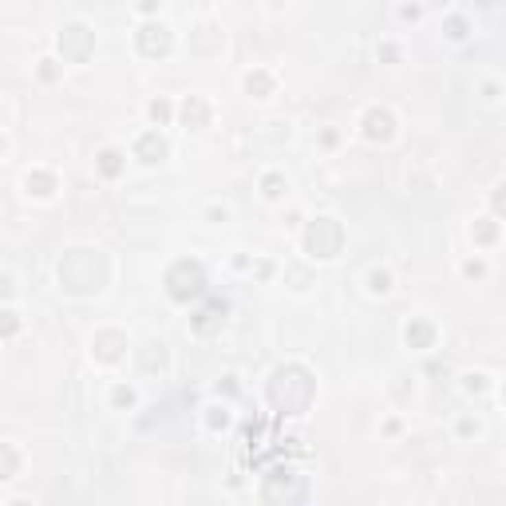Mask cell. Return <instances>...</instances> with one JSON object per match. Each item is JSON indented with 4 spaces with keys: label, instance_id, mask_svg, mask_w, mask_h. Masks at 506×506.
Returning <instances> with one entry per match:
<instances>
[{
    "label": "cell",
    "instance_id": "obj_20",
    "mask_svg": "<svg viewBox=\"0 0 506 506\" xmlns=\"http://www.w3.org/2000/svg\"><path fill=\"white\" fill-rule=\"evenodd\" d=\"M368 281H372V293H388V289H392V277H388V273H372Z\"/></svg>",
    "mask_w": 506,
    "mask_h": 506
},
{
    "label": "cell",
    "instance_id": "obj_16",
    "mask_svg": "<svg viewBox=\"0 0 506 506\" xmlns=\"http://www.w3.org/2000/svg\"><path fill=\"white\" fill-rule=\"evenodd\" d=\"M447 36H451V40H463V36H467V20L451 16V20H447Z\"/></svg>",
    "mask_w": 506,
    "mask_h": 506
},
{
    "label": "cell",
    "instance_id": "obj_1",
    "mask_svg": "<svg viewBox=\"0 0 506 506\" xmlns=\"http://www.w3.org/2000/svg\"><path fill=\"white\" fill-rule=\"evenodd\" d=\"M269 399L285 415H300V411L309 408V399H313V380L305 376L300 368H277L273 384H269Z\"/></svg>",
    "mask_w": 506,
    "mask_h": 506
},
{
    "label": "cell",
    "instance_id": "obj_14",
    "mask_svg": "<svg viewBox=\"0 0 506 506\" xmlns=\"http://www.w3.org/2000/svg\"><path fill=\"white\" fill-rule=\"evenodd\" d=\"M119 170H123V155L119 151H103L99 155V174L103 178H119Z\"/></svg>",
    "mask_w": 506,
    "mask_h": 506
},
{
    "label": "cell",
    "instance_id": "obj_11",
    "mask_svg": "<svg viewBox=\"0 0 506 506\" xmlns=\"http://www.w3.org/2000/svg\"><path fill=\"white\" fill-rule=\"evenodd\" d=\"M431 340H435V329H431L427 320H411L408 324V344L411 348H431Z\"/></svg>",
    "mask_w": 506,
    "mask_h": 506
},
{
    "label": "cell",
    "instance_id": "obj_22",
    "mask_svg": "<svg viewBox=\"0 0 506 506\" xmlns=\"http://www.w3.org/2000/svg\"><path fill=\"white\" fill-rule=\"evenodd\" d=\"M467 388H471V392H483V388H487V376H467Z\"/></svg>",
    "mask_w": 506,
    "mask_h": 506
},
{
    "label": "cell",
    "instance_id": "obj_9",
    "mask_svg": "<svg viewBox=\"0 0 506 506\" xmlns=\"http://www.w3.org/2000/svg\"><path fill=\"white\" fill-rule=\"evenodd\" d=\"M135 155H139L142 162H158V158H166V139H162V135H142V139L135 142Z\"/></svg>",
    "mask_w": 506,
    "mask_h": 506
},
{
    "label": "cell",
    "instance_id": "obj_25",
    "mask_svg": "<svg viewBox=\"0 0 506 506\" xmlns=\"http://www.w3.org/2000/svg\"><path fill=\"white\" fill-rule=\"evenodd\" d=\"M40 76H44V79H56V67H52V60H44V67H40Z\"/></svg>",
    "mask_w": 506,
    "mask_h": 506
},
{
    "label": "cell",
    "instance_id": "obj_2",
    "mask_svg": "<svg viewBox=\"0 0 506 506\" xmlns=\"http://www.w3.org/2000/svg\"><path fill=\"white\" fill-rule=\"evenodd\" d=\"M166 293H170L174 300L202 297V293H206L202 265H198V261H178V265H170V273H166Z\"/></svg>",
    "mask_w": 506,
    "mask_h": 506
},
{
    "label": "cell",
    "instance_id": "obj_10",
    "mask_svg": "<svg viewBox=\"0 0 506 506\" xmlns=\"http://www.w3.org/2000/svg\"><path fill=\"white\" fill-rule=\"evenodd\" d=\"M24 186H28V194H36V198H47V194L56 190V174H47V170H32L28 178H24Z\"/></svg>",
    "mask_w": 506,
    "mask_h": 506
},
{
    "label": "cell",
    "instance_id": "obj_18",
    "mask_svg": "<svg viewBox=\"0 0 506 506\" xmlns=\"http://www.w3.org/2000/svg\"><path fill=\"white\" fill-rule=\"evenodd\" d=\"M16 329H20V320H16V313H0V336H12Z\"/></svg>",
    "mask_w": 506,
    "mask_h": 506
},
{
    "label": "cell",
    "instance_id": "obj_13",
    "mask_svg": "<svg viewBox=\"0 0 506 506\" xmlns=\"http://www.w3.org/2000/svg\"><path fill=\"white\" fill-rule=\"evenodd\" d=\"M245 91L257 95V99H265V95L273 91V79H269L265 72H250V76H245Z\"/></svg>",
    "mask_w": 506,
    "mask_h": 506
},
{
    "label": "cell",
    "instance_id": "obj_4",
    "mask_svg": "<svg viewBox=\"0 0 506 506\" xmlns=\"http://www.w3.org/2000/svg\"><path fill=\"white\" fill-rule=\"evenodd\" d=\"M139 47H142V56H166L170 52V32L162 24H146L139 32Z\"/></svg>",
    "mask_w": 506,
    "mask_h": 506
},
{
    "label": "cell",
    "instance_id": "obj_8",
    "mask_svg": "<svg viewBox=\"0 0 506 506\" xmlns=\"http://www.w3.org/2000/svg\"><path fill=\"white\" fill-rule=\"evenodd\" d=\"M182 123H186V126H194V131L210 123V107H206V99L190 95L186 103H182Z\"/></svg>",
    "mask_w": 506,
    "mask_h": 506
},
{
    "label": "cell",
    "instance_id": "obj_7",
    "mask_svg": "<svg viewBox=\"0 0 506 506\" xmlns=\"http://www.w3.org/2000/svg\"><path fill=\"white\" fill-rule=\"evenodd\" d=\"M123 348H126L123 332H99V336H95V356H99V360H119Z\"/></svg>",
    "mask_w": 506,
    "mask_h": 506
},
{
    "label": "cell",
    "instance_id": "obj_12",
    "mask_svg": "<svg viewBox=\"0 0 506 506\" xmlns=\"http://www.w3.org/2000/svg\"><path fill=\"white\" fill-rule=\"evenodd\" d=\"M16 467H20V455H16V447H12V443H0V483H4V478H12Z\"/></svg>",
    "mask_w": 506,
    "mask_h": 506
},
{
    "label": "cell",
    "instance_id": "obj_24",
    "mask_svg": "<svg viewBox=\"0 0 506 506\" xmlns=\"http://www.w3.org/2000/svg\"><path fill=\"white\" fill-rule=\"evenodd\" d=\"M210 424H214V427H221V424H226V411H221V408H214V411H210Z\"/></svg>",
    "mask_w": 506,
    "mask_h": 506
},
{
    "label": "cell",
    "instance_id": "obj_17",
    "mask_svg": "<svg viewBox=\"0 0 506 506\" xmlns=\"http://www.w3.org/2000/svg\"><path fill=\"white\" fill-rule=\"evenodd\" d=\"M494 234H498V226H494V221H483V226L474 230V237H478L483 245H490V241H494Z\"/></svg>",
    "mask_w": 506,
    "mask_h": 506
},
{
    "label": "cell",
    "instance_id": "obj_15",
    "mask_svg": "<svg viewBox=\"0 0 506 506\" xmlns=\"http://www.w3.org/2000/svg\"><path fill=\"white\" fill-rule=\"evenodd\" d=\"M261 190H265V198H281V194H285V178H281V174H265V178H261Z\"/></svg>",
    "mask_w": 506,
    "mask_h": 506
},
{
    "label": "cell",
    "instance_id": "obj_26",
    "mask_svg": "<svg viewBox=\"0 0 506 506\" xmlns=\"http://www.w3.org/2000/svg\"><path fill=\"white\" fill-rule=\"evenodd\" d=\"M139 8H142V12H155V8H158V0H139Z\"/></svg>",
    "mask_w": 506,
    "mask_h": 506
},
{
    "label": "cell",
    "instance_id": "obj_6",
    "mask_svg": "<svg viewBox=\"0 0 506 506\" xmlns=\"http://www.w3.org/2000/svg\"><path fill=\"white\" fill-rule=\"evenodd\" d=\"M221 320H226V305H221V300H210L202 313L194 316V332L210 336V332H218V329H221Z\"/></svg>",
    "mask_w": 506,
    "mask_h": 506
},
{
    "label": "cell",
    "instance_id": "obj_5",
    "mask_svg": "<svg viewBox=\"0 0 506 506\" xmlns=\"http://www.w3.org/2000/svg\"><path fill=\"white\" fill-rule=\"evenodd\" d=\"M364 135H368V139H380V142L392 139V111H380V107L368 111V115H364Z\"/></svg>",
    "mask_w": 506,
    "mask_h": 506
},
{
    "label": "cell",
    "instance_id": "obj_21",
    "mask_svg": "<svg viewBox=\"0 0 506 506\" xmlns=\"http://www.w3.org/2000/svg\"><path fill=\"white\" fill-rule=\"evenodd\" d=\"M111 399H115L119 408H131V404H135V392H131V388H115V395H111Z\"/></svg>",
    "mask_w": 506,
    "mask_h": 506
},
{
    "label": "cell",
    "instance_id": "obj_23",
    "mask_svg": "<svg viewBox=\"0 0 506 506\" xmlns=\"http://www.w3.org/2000/svg\"><path fill=\"white\" fill-rule=\"evenodd\" d=\"M467 277H483V261H467Z\"/></svg>",
    "mask_w": 506,
    "mask_h": 506
},
{
    "label": "cell",
    "instance_id": "obj_27",
    "mask_svg": "<svg viewBox=\"0 0 506 506\" xmlns=\"http://www.w3.org/2000/svg\"><path fill=\"white\" fill-rule=\"evenodd\" d=\"M0 151H4V139H0Z\"/></svg>",
    "mask_w": 506,
    "mask_h": 506
},
{
    "label": "cell",
    "instance_id": "obj_3",
    "mask_svg": "<svg viewBox=\"0 0 506 506\" xmlns=\"http://www.w3.org/2000/svg\"><path fill=\"white\" fill-rule=\"evenodd\" d=\"M340 226L332 218H316L313 226H309V234H305V245H309V253L313 257H336L340 253Z\"/></svg>",
    "mask_w": 506,
    "mask_h": 506
},
{
    "label": "cell",
    "instance_id": "obj_19",
    "mask_svg": "<svg viewBox=\"0 0 506 506\" xmlns=\"http://www.w3.org/2000/svg\"><path fill=\"white\" fill-rule=\"evenodd\" d=\"M151 119H155V123H166V119H170V103H162V99L151 103Z\"/></svg>",
    "mask_w": 506,
    "mask_h": 506
}]
</instances>
